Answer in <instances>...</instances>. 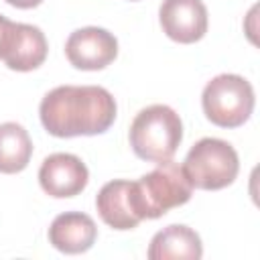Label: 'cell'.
<instances>
[{"mask_svg": "<svg viewBox=\"0 0 260 260\" xmlns=\"http://www.w3.org/2000/svg\"><path fill=\"white\" fill-rule=\"evenodd\" d=\"M95 207L102 221L114 230H132L142 221L132 205V181L106 183L95 197Z\"/></svg>", "mask_w": 260, "mask_h": 260, "instance_id": "8fae6325", "label": "cell"}, {"mask_svg": "<svg viewBox=\"0 0 260 260\" xmlns=\"http://www.w3.org/2000/svg\"><path fill=\"white\" fill-rule=\"evenodd\" d=\"M146 256L148 260H169V258L199 260L203 256V244L195 230L183 223H173L152 236Z\"/></svg>", "mask_w": 260, "mask_h": 260, "instance_id": "7c38bea8", "label": "cell"}, {"mask_svg": "<svg viewBox=\"0 0 260 260\" xmlns=\"http://www.w3.org/2000/svg\"><path fill=\"white\" fill-rule=\"evenodd\" d=\"M39 116L51 136H95L114 124L116 100L100 85H59L45 93Z\"/></svg>", "mask_w": 260, "mask_h": 260, "instance_id": "6da1fadb", "label": "cell"}, {"mask_svg": "<svg viewBox=\"0 0 260 260\" xmlns=\"http://www.w3.org/2000/svg\"><path fill=\"white\" fill-rule=\"evenodd\" d=\"M193 187L177 162L162 160L156 169L132 181V205L140 219H156L169 209L185 205L191 199Z\"/></svg>", "mask_w": 260, "mask_h": 260, "instance_id": "7a4b0ae2", "label": "cell"}, {"mask_svg": "<svg viewBox=\"0 0 260 260\" xmlns=\"http://www.w3.org/2000/svg\"><path fill=\"white\" fill-rule=\"evenodd\" d=\"M32 156V140L16 122L0 124V173L14 175L26 169Z\"/></svg>", "mask_w": 260, "mask_h": 260, "instance_id": "4fadbf2b", "label": "cell"}, {"mask_svg": "<svg viewBox=\"0 0 260 260\" xmlns=\"http://www.w3.org/2000/svg\"><path fill=\"white\" fill-rule=\"evenodd\" d=\"M65 55L75 69L98 71L118 57V41L102 26H83L67 37Z\"/></svg>", "mask_w": 260, "mask_h": 260, "instance_id": "52a82bcc", "label": "cell"}, {"mask_svg": "<svg viewBox=\"0 0 260 260\" xmlns=\"http://www.w3.org/2000/svg\"><path fill=\"white\" fill-rule=\"evenodd\" d=\"M10 6H16V8H35L39 6L43 0H6Z\"/></svg>", "mask_w": 260, "mask_h": 260, "instance_id": "5bb4252c", "label": "cell"}, {"mask_svg": "<svg viewBox=\"0 0 260 260\" xmlns=\"http://www.w3.org/2000/svg\"><path fill=\"white\" fill-rule=\"evenodd\" d=\"M254 102L252 83L236 73L215 75L201 93V106L207 120L221 128L242 126L252 116Z\"/></svg>", "mask_w": 260, "mask_h": 260, "instance_id": "5b68a950", "label": "cell"}, {"mask_svg": "<svg viewBox=\"0 0 260 260\" xmlns=\"http://www.w3.org/2000/svg\"><path fill=\"white\" fill-rule=\"evenodd\" d=\"M240 171L236 148L221 138L197 140L183 160V173L191 187L203 191H217L232 185Z\"/></svg>", "mask_w": 260, "mask_h": 260, "instance_id": "277c9868", "label": "cell"}, {"mask_svg": "<svg viewBox=\"0 0 260 260\" xmlns=\"http://www.w3.org/2000/svg\"><path fill=\"white\" fill-rule=\"evenodd\" d=\"M87 181H89V171L85 162L69 152L49 154L39 169L41 189L57 199L79 195L87 187Z\"/></svg>", "mask_w": 260, "mask_h": 260, "instance_id": "ba28073f", "label": "cell"}, {"mask_svg": "<svg viewBox=\"0 0 260 260\" xmlns=\"http://www.w3.org/2000/svg\"><path fill=\"white\" fill-rule=\"evenodd\" d=\"M128 138L138 158L162 162L177 152L183 140V122L171 106L152 104L134 116Z\"/></svg>", "mask_w": 260, "mask_h": 260, "instance_id": "3957f363", "label": "cell"}, {"mask_svg": "<svg viewBox=\"0 0 260 260\" xmlns=\"http://www.w3.org/2000/svg\"><path fill=\"white\" fill-rule=\"evenodd\" d=\"M158 20L162 32L183 45L195 43L207 32V8L201 0H162Z\"/></svg>", "mask_w": 260, "mask_h": 260, "instance_id": "9c48e42d", "label": "cell"}, {"mask_svg": "<svg viewBox=\"0 0 260 260\" xmlns=\"http://www.w3.org/2000/svg\"><path fill=\"white\" fill-rule=\"evenodd\" d=\"M45 32L35 24L12 22L0 14V61L12 71H32L47 59Z\"/></svg>", "mask_w": 260, "mask_h": 260, "instance_id": "8992f818", "label": "cell"}, {"mask_svg": "<svg viewBox=\"0 0 260 260\" xmlns=\"http://www.w3.org/2000/svg\"><path fill=\"white\" fill-rule=\"evenodd\" d=\"M98 238L95 221L81 211H65L49 225V242L63 254L87 252Z\"/></svg>", "mask_w": 260, "mask_h": 260, "instance_id": "30bf717a", "label": "cell"}]
</instances>
